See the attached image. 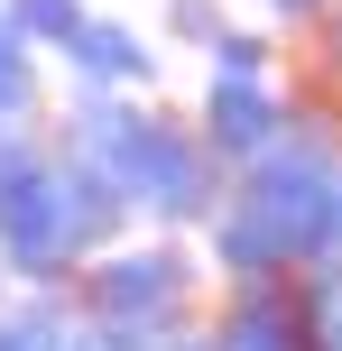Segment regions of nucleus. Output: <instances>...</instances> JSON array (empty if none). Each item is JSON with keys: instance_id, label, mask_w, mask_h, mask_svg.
Instances as JSON below:
<instances>
[{"instance_id": "nucleus-8", "label": "nucleus", "mask_w": 342, "mask_h": 351, "mask_svg": "<svg viewBox=\"0 0 342 351\" xmlns=\"http://www.w3.org/2000/svg\"><path fill=\"white\" fill-rule=\"evenodd\" d=\"M47 47L0 10V121H47Z\"/></svg>"}, {"instance_id": "nucleus-7", "label": "nucleus", "mask_w": 342, "mask_h": 351, "mask_svg": "<svg viewBox=\"0 0 342 351\" xmlns=\"http://www.w3.org/2000/svg\"><path fill=\"white\" fill-rule=\"evenodd\" d=\"M158 74H167V47L130 10H93L84 37L65 47V84L74 93H158Z\"/></svg>"}, {"instance_id": "nucleus-10", "label": "nucleus", "mask_w": 342, "mask_h": 351, "mask_svg": "<svg viewBox=\"0 0 342 351\" xmlns=\"http://www.w3.org/2000/svg\"><path fill=\"white\" fill-rule=\"evenodd\" d=\"M204 65H222V74H287V28H241L232 19Z\"/></svg>"}, {"instance_id": "nucleus-4", "label": "nucleus", "mask_w": 342, "mask_h": 351, "mask_svg": "<svg viewBox=\"0 0 342 351\" xmlns=\"http://www.w3.org/2000/svg\"><path fill=\"white\" fill-rule=\"evenodd\" d=\"M65 296L84 324H111V333H176L213 305V259L195 231H121L102 259H84Z\"/></svg>"}, {"instance_id": "nucleus-6", "label": "nucleus", "mask_w": 342, "mask_h": 351, "mask_svg": "<svg viewBox=\"0 0 342 351\" xmlns=\"http://www.w3.org/2000/svg\"><path fill=\"white\" fill-rule=\"evenodd\" d=\"M204 351H315L306 278H250V287H213V305H204Z\"/></svg>"}, {"instance_id": "nucleus-3", "label": "nucleus", "mask_w": 342, "mask_h": 351, "mask_svg": "<svg viewBox=\"0 0 342 351\" xmlns=\"http://www.w3.org/2000/svg\"><path fill=\"white\" fill-rule=\"evenodd\" d=\"M121 231H139L130 204L56 139V121H0V268H10V287L65 296L84 259H102Z\"/></svg>"}, {"instance_id": "nucleus-17", "label": "nucleus", "mask_w": 342, "mask_h": 351, "mask_svg": "<svg viewBox=\"0 0 342 351\" xmlns=\"http://www.w3.org/2000/svg\"><path fill=\"white\" fill-rule=\"evenodd\" d=\"M0 296H10V268H0Z\"/></svg>"}, {"instance_id": "nucleus-11", "label": "nucleus", "mask_w": 342, "mask_h": 351, "mask_svg": "<svg viewBox=\"0 0 342 351\" xmlns=\"http://www.w3.org/2000/svg\"><path fill=\"white\" fill-rule=\"evenodd\" d=\"M0 10H10V19H19V28H28V37H37L47 56H65L74 37H84L93 0H0Z\"/></svg>"}, {"instance_id": "nucleus-12", "label": "nucleus", "mask_w": 342, "mask_h": 351, "mask_svg": "<svg viewBox=\"0 0 342 351\" xmlns=\"http://www.w3.org/2000/svg\"><path fill=\"white\" fill-rule=\"evenodd\" d=\"M306 315H315V351H342V250L306 268Z\"/></svg>"}, {"instance_id": "nucleus-14", "label": "nucleus", "mask_w": 342, "mask_h": 351, "mask_svg": "<svg viewBox=\"0 0 342 351\" xmlns=\"http://www.w3.org/2000/svg\"><path fill=\"white\" fill-rule=\"evenodd\" d=\"M315 56H324V84L342 93V0H333V19L315 28Z\"/></svg>"}, {"instance_id": "nucleus-13", "label": "nucleus", "mask_w": 342, "mask_h": 351, "mask_svg": "<svg viewBox=\"0 0 342 351\" xmlns=\"http://www.w3.org/2000/svg\"><path fill=\"white\" fill-rule=\"evenodd\" d=\"M259 10H269V28H287V37H315L333 19V0H259Z\"/></svg>"}, {"instance_id": "nucleus-1", "label": "nucleus", "mask_w": 342, "mask_h": 351, "mask_svg": "<svg viewBox=\"0 0 342 351\" xmlns=\"http://www.w3.org/2000/svg\"><path fill=\"white\" fill-rule=\"evenodd\" d=\"M333 185H342V121L296 93V121L278 148H259L250 167H232L213 222L195 231L213 287L250 278H306L315 259H333Z\"/></svg>"}, {"instance_id": "nucleus-16", "label": "nucleus", "mask_w": 342, "mask_h": 351, "mask_svg": "<svg viewBox=\"0 0 342 351\" xmlns=\"http://www.w3.org/2000/svg\"><path fill=\"white\" fill-rule=\"evenodd\" d=\"M74 324H84V315H74ZM56 351H84V342H74V333H65V342H56Z\"/></svg>"}, {"instance_id": "nucleus-15", "label": "nucleus", "mask_w": 342, "mask_h": 351, "mask_svg": "<svg viewBox=\"0 0 342 351\" xmlns=\"http://www.w3.org/2000/svg\"><path fill=\"white\" fill-rule=\"evenodd\" d=\"M333 250H342V185H333Z\"/></svg>"}, {"instance_id": "nucleus-2", "label": "nucleus", "mask_w": 342, "mask_h": 351, "mask_svg": "<svg viewBox=\"0 0 342 351\" xmlns=\"http://www.w3.org/2000/svg\"><path fill=\"white\" fill-rule=\"evenodd\" d=\"M47 121H56V139L130 204L139 231H204L213 204H222V185H232V167L204 148L195 111L158 102V93H74Z\"/></svg>"}, {"instance_id": "nucleus-9", "label": "nucleus", "mask_w": 342, "mask_h": 351, "mask_svg": "<svg viewBox=\"0 0 342 351\" xmlns=\"http://www.w3.org/2000/svg\"><path fill=\"white\" fill-rule=\"evenodd\" d=\"M222 28H232V0H158V47L167 56H213Z\"/></svg>"}, {"instance_id": "nucleus-5", "label": "nucleus", "mask_w": 342, "mask_h": 351, "mask_svg": "<svg viewBox=\"0 0 342 351\" xmlns=\"http://www.w3.org/2000/svg\"><path fill=\"white\" fill-rule=\"evenodd\" d=\"M296 121V84L287 74H222L204 65V93H195V130L222 167H250L259 148H278Z\"/></svg>"}]
</instances>
